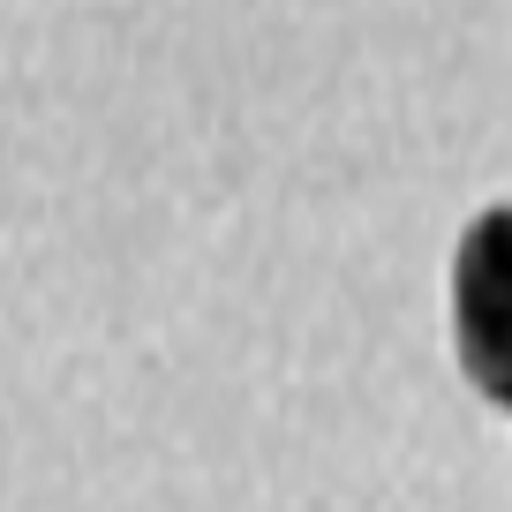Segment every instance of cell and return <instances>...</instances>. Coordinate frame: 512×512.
I'll return each mask as SVG.
<instances>
[{"label": "cell", "mask_w": 512, "mask_h": 512, "mask_svg": "<svg viewBox=\"0 0 512 512\" xmlns=\"http://www.w3.org/2000/svg\"><path fill=\"white\" fill-rule=\"evenodd\" d=\"M452 354L497 415H512V204L482 211L452 249Z\"/></svg>", "instance_id": "6da1fadb"}]
</instances>
